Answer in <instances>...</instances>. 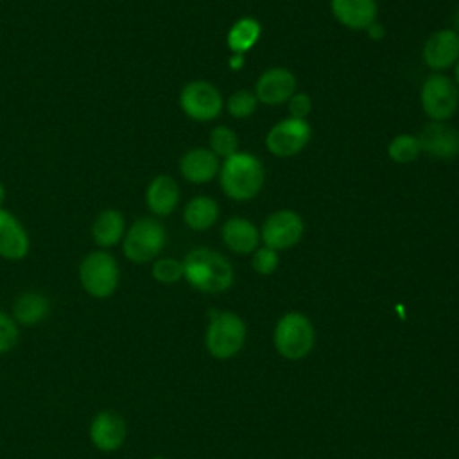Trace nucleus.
I'll use <instances>...</instances> for the list:
<instances>
[{
	"mask_svg": "<svg viewBox=\"0 0 459 459\" xmlns=\"http://www.w3.org/2000/svg\"><path fill=\"white\" fill-rule=\"evenodd\" d=\"M262 34V27L258 23V20L251 18V16H244L240 20H237L231 29L228 30L226 36V45L233 54H246L247 50H251L258 38Z\"/></svg>",
	"mask_w": 459,
	"mask_h": 459,
	"instance_id": "nucleus-23",
	"label": "nucleus"
},
{
	"mask_svg": "<svg viewBox=\"0 0 459 459\" xmlns=\"http://www.w3.org/2000/svg\"><path fill=\"white\" fill-rule=\"evenodd\" d=\"M231 70H240L244 66V54H233L230 59Z\"/></svg>",
	"mask_w": 459,
	"mask_h": 459,
	"instance_id": "nucleus-32",
	"label": "nucleus"
},
{
	"mask_svg": "<svg viewBox=\"0 0 459 459\" xmlns=\"http://www.w3.org/2000/svg\"><path fill=\"white\" fill-rule=\"evenodd\" d=\"M366 30H368V34H369L373 39H382V38H384V27H382L378 22H373Z\"/></svg>",
	"mask_w": 459,
	"mask_h": 459,
	"instance_id": "nucleus-31",
	"label": "nucleus"
},
{
	"mask_svg": "<svg viewBox=\"0 0 459 459\" xmlns=\"http://www.w3.org/2000/svg\"><path fill=\"white\" fill-rule=\"evenodd\" d=\"M265 170L262 161L247 152H237L226 158L219 169L222 192L233 201H249L264 186Z\"/></svg>",
	"mask_w": 459,
	"mask_h": 459,
	"instance_id": "nucleus-2",
	"label": "nucleus"
},
{
	"mask_svg": "<svg viewBox=\"0 0 459 459\" xmlns=\"http://www.w3.org/2000/svg\"><path fill=\"white\" fill-rule=\"evenodd\" d=\"M50 312V301L41 292H23L13 303V319L23 326L41 323Z\"/></svg>",
	"mask_w": 459,
	"mask_h": 459,
	"instance_id": "nucleus-21",
	"label": "nucleus"
},
{
	"mask_svg": "<svg viewBox=\"0 0 459 459\" xmlns=\"http://www.w3.org/2000/svg\"><path fill=\"white\" fill-rule=\"evenodd\" d=\"M421 56L425 65L436 72L450 68L459 59V34L454 29H441L430 34Z\"/></svg>",
	"mask_w": 459,
	"mask_h": 459,
	"instance_id": "nucleus-14",
	"label": "nucleus"
},
{
	"mask_svg": "<svg viewBox=\"0 0 459 459\" xmlns=\"http://www.w3.org/2000/svg\"><path fill=\"white\" fill-rule=\"evenodd\" d=\"M310 109H312V100H310V97H308L307 93H301V91L298 93V91H296V93L289 99V113H290V117L307 120Z\"/></svg>",
	"mask_w": 459,
	"mask_h": 459,
	"instance_id": "nucleus-30",
	"label": "nucleus"
},
{
	"mask_svg": "<svg viewBox=\"0 0 459 459\" xmlns=\"http://www.w3.org/2000/svg\"><path fill=\"white\" fill-rule=\"evenodd\" d=\"M421 152L437 160H452L459 154V131L445 122H429L418 134Z\"/></svg>",
	"mask_w": 459,
	"mask_h": 459,
	"instance_id": "nucleus-12",
	"label": "nucleus"
},
{
	"mask_svg": "<svg viewBox=\"0 0 459 459\" xmlns=\"http://www.w3.org/2000/svg\"><path fill=\"white\" fill-rule=\"evenodd\" d=\"M179 185L169 174L154 176L145 188V204L156 217L170 215L179 204Z\"/></svg>",
	"mask_w": 459,
	"mask_h": 459,
	"instance_id": "nucleus-17",
	"label": "nucleus"
},
{
	"mask_svg": "<svg viewBox=\"0 0 459 459\" xmlns=\"http://www.w3.org/2000/svg\"><path fill=\"white\" fill-rule=\"evenodd\" d=\"M4 203H5V186L0 181V208H4Z\"/></svg>",
	"mask_w": 459,
	"mask_h": 459,
	"instance_id": "nucleus-33",
	"label": "nucleus"
},
{
	"mask_svg": "<svg viewBox=\"0 0 459 459\" xmlns=\"http://www.w3.org/2000/svg\"><path fill=\"white\" fill-rule=\"evenodd\" d=\"M127 436L126 421L115 411H100L90 425V439L102 452L118 450Z\"/></svg>",
	"mask_w": 459,
	"mask_h": 459,
	"instance_id": "nucleus-15",
	"label": "nucleus"
},
{
	"mask_svg": "<svg viewBox=\"0 0 459 459\" xmlns=\"http://www.w3.org/2000/svg\"><path fill=\"white\" fill-rule=\"evenodd\" d=\"M219 219V204L208 195L192 197L183 208V221L194 231L212 228Z\"/></svg>",
	"mask_w": 459,
	"mask_h": 459,
	"instance_id": "nucleus-22",
	"label": "nucleus"
},
{
	"mask_svg": "<svg viewBox=\"0 0 459 459\" xmlns=\"http://www.w3.org/2000/svg\"><path fill=\"white\" fill-rule=\"evenodd\" d=\"M18 342V326L13 316L0 310V355L13 350Z\"/></svg>",
	"mask_w": 459,
	"mask_h": 459,
	"instance_id": "nucleus-29",
	"label": "nucleus"
},
{
	"mask_svg": "<svg viewBox=\"0 0 459 459\" xmlns=\"http://www.w3.org/2000/svg\"><path fill=\"white\" fill-rule=\"evenodd\" d=\"M274 348L287 360L305 359L316 344L312 321L301 312L283 314L274 326Z\"/></svg>",
	"mask_w": 459,
	"mask_h": 459,
	"instance_id": "nucleus-5",
	"label": "nucleus"
},
{
	"mask_svg": "<svg viewBox=\"0 0 459 459\" xmlns=\"http://www.w3.org/2000/svg\"><path fill=\"white\" fill-rule=\"evenodd\" d=\"M305 231L303 219L299 213L294 210H278L271 213L260 230V240L264 246L274 249V251H283L289 247H294Z\"/></svg>",
	"mask_w": 459,
	"mask_h": 459,
	"instance_id": "nucleus-10",
	"label": "nucleus"
},
{
	"mask_svg": "<svg viewBox=\"0 0 459 459\" xmlns=\"http://www.w3.org/2000/svg\"><path fill=\"white\" fill-rule=\"evenodd\" d=\"M312 127L307 120L289 117L269 129L265 136V147L273 156L290 158L308 145Z\"/></svg>",
	"mask_w": 459,
	"mask_h": 459,
	"instance_id": "nucleus-9",
	"label": "nucleus"
},
{
	"mask_svg": "<svg viewBox=\"0 0 459 459\" xmlns=\"http://www.w3.org/2000/svg\"><path fill=\"white\" fill-rule=\"evenodd\" d=\"M151 459H165V457H160V455H158V457H151Z\"/></svg>",
	"mask_w": 459,
	"mask_h": 459,
	"instance_id": "nucleus-36",
	"label": "nucleus"
},
{
	"mask_svg": "<svg viewBox=\"0 0 459 459\" xmlns=\"http://www.w3.org/2000/svg\"><path fill=\"white\" fill-rule=\"evenodd\" d=\"M330 9L333 18L351 30H366L378 14L377 0H330Z\"/></svg>",
	"mask_w": 459,
	"mask_h": 459,
	"instance_id": "nucleus-18",
	"label": "nucleus"
},
{
	"mask_svg": "<svg viewBox=\"0 0 459 459\" xmlns=\"http://www.w3.org/2000/svg\"><path fill=\"white\" fill-rule=\"evenodd\" d=\"M256 97L255 93L247 91V90H238L235 91L228 102H226V109L233 118H247L255 113L256 109Z\"/></svg>",
	"mask_w": 459,
	"mask_h": 459,
	"instance_id": "nucleus-27",
	"label": "nucleus"
},
{
	"mask_svg": "<svg viewBox=\"0 0 459 459\" xmlns=\"http://www.w3.org/2000/svg\"><path fill=\"white\" fill-rule=\"evenodd\" d=\"M280 264V256L278 251L264 246V247H256V251L251 256V267L258 273V274H273L278 269Z\"/></svg>",
	"mask_w": 459,
	"mask_h": 459,
	"instance_id": "nucleus-28",
	"label": "nucleus"
},
{
	"mask_svg": "<svg viewBox=\"0 0 459 459\" xmlns=\"http://www.w3.org/2000/svg\"><path fill=\"white\" fill-rule=\"evenodd\" d=\"M454 82L457 84V88H459V59H457V63H455V72H454Z\"/></svg>",
	"mask_w": 459,
	"mask_h": 459,
	"instance_id": "nucleus-34",
	"label": "nucleus"
},
{
	"mask_svg": "<svg viewBox=\"0 0 459 459\" xmlns=\"http://www.w3.org/2000/svg\"><path fill=\"white\" fill-rule=\"evenodd\" d=\"M122 253L133 264L154 262L167 244V231L154 217H138L126 230Z\"/></svg>",
	"mask_w": 459,
	"mask_h": 459,
	"instance_id": "nucleus-4",
	"label": "nucleus"
},
{
	"mask_svg": "<svg viewBox=\"0 0 459 459\" xmlns=\"http://www.w3.org/2000/svg\"><path fill=\"white\" fill-rule=\"evenodd\" d=\"M455 32L459 34V9H457V13H455Z\"/></svg>",
	"mask_w": 459,
	"mask_h": 459,
	"instance_id": "nucleus-35",
	"label": "nucleus"
},
{
	"mask_svg": "<svg viewBox=\"0 0 459 459\" xmlns=\"http://www.w3.org/2000/svg\"><path fill=\"white\" fill-rule=\"evenodd\" d=\"M151 274L160 283H165V285L176 283L183 278V262H179L176 258H170V256L156 258L152 262Z\"/></svg>",
	"mask_w": 459,
	"mask_h": 459,
	"instance_id": "nucleus-26",
	"label": "nucleus"
},
{
	"mask_svg": "<svg viewBox=\"0 0 459 459\" xmlns=\"http://www.w3.org/2000/svg\"><path fill=\"white\" fill-rule=\"evenodd\" d=\"M387 154L396 163H411L421 154V145L414 134H398L389 142Z\"/></svg>",
	"mask_w": 459,
	"mask_h": 459,
	"instance_id": "nucleus-25",
	"label": "nucleus"
},
{
	"mask_svg": "<svg viewBox=\"0 0 459 459\" xmlns=\"http://www.w3.org/2000/svg\"><path fill=\"white\" fill-rule=\"evenodd\" d=\"M120 281V267L108 249L90 251L79 264V283L86 294L106 299L115 294Z\"/></svg>",
	"mask_w": 459,
	"mask_h": 459,
	"instance_id": "nucleus-3",
	"label": "nucleus"
},
{
	"mask_svg": "<svg viewBox=\"0 0 459 459\" xmlns=\"http://www.w3.org/2000/svg\"><path fill=\"white\" fill-rule=\"evenodd\" d=\"M246 333L247 330L242 317L235 312L222 310L212 316L206 326L204 344L213 359L228 360L244 348Z\"/></svg>",
	"mask_w": 459,
	"mask_h": 459,
	"instance_id": "nucleus-6",
	"label": "nucleus"
},
{
	"mask_svg": "<svg viewBox=\"0 0 459 459\" xmlns=\"http://www.w3.org/2000/svg\"><path fill=\"white\" fill-rule=\"evenodd\" d=\"M183 278L199 292L219 294L233 285V267L210 247H194L183 258Z\"/></svg>",
	"mask_w": 459,
	"mask_h": 459,
	"instance_id": "nucleus-1",
	"label": "nucleus"
},
{
	"mask_svg": "<svg viewBox=\"0 0 459 459\" xmlns=\"http://www.w3.org/2000/svg\"><path fill=\"white\" fill-rule=\"evenodd\" d=\"M126 217L117 208L100 210L91 222V238L99 249H109L122 242L126 235Z\"/></svg>",
	"mask_w": 459,
	"mask_h": 459,
	"instance_id": "nucleus-20",
	"label": "nucleus"
},
{
	"mask_svg": "<svg viewBox=\"0 0 459 459\" xmlns=\"http://www.w3.org/2000/svg\"><path fill=\"white\" fill-rule=\"evenodd\" d=\"M179 108L195 122H210L222 111V95L212 82L195 79L181 88Z\"/></svg>",
	"mask_w": 459,
	"mask_h": 459,
	"instance_id": "nucleus-8",
	"label": "nucleus"
},
{
	"mask_svg": "<svg viewBox=\"0 0 459 459\" xmlns=\"http://www.w3.org/2000/svg\"><path fill=\"white\" fill-rule=\"evenodd\" d=\"M420 102L432 122H445L457 111L459 88L448 75L432 74L421 84Z\"/></svg>",
	"mask_w": 459,
	"mask_h": 459,
	"instance_id": "nucleus-7",
	"label": "nucleus"
},
{
	"mask_svg": "<svg viewBox=\"0 0 459 459\" xmlns=\"http://www.w3.org/2000/svg\"><path fill=\"white\" fill-rule=\"evenodd\" d=\"M224 246L237 255H251L260 242V231L246 217H231L221 228Z\"/></svg>",
	"mask_w": 459,
	"mask_h": 459,
	"instance_id": "nucleus-19",
	"label": "nucleus"
},
{
	"mask_svg": "<svg viewBox=\"0 0 459 459\" xmlns=\"http://www.w3.org/2000/svg\"><path fill=\"white\" fill-rule=\"evenodd\" d=\"M221 161L208 147H194L179 158V174L194 185L210 183L219 176Z\"/></svg>",
	"mask_w": 459,
	"mask_h": 459,
	"instance_id": "nucleus-16",
	"label": "nucleus"
},
{
	"mask_svg": "<svg viewBox=\"0 0 459 459\" xmlns=\"http://www.w3.org/2000/svg\"><path fill=\"white\" fill-rule=\"evenodd\" d=\"M219 160H226L238 152V138L233 129L228 126H215L210 131V147H208Z\"/></svg>",
	"mask_w": 459,
	"mask_h": 459,
	"instance_id": "nucleus-24",
	"label": "nucleus"
},
{
	"mask_svg": "<svg viewBox=\"0 0 459 459\" xmlns=\"http://www.w3.org/2000/svg\"><path fill=\"white\" fill-rule=\"evenodd\" d=\"M30 251V237L25 226L9 210L0 208V258L18 262Z\"/></svg>",
	"mask_w": 459,
	"mask_h": 459,
	"instance_id": "nucleus-13",
	"label": "nucleus"
},
{
	"mask_svg": "<svg viewBox=\"0 0 459 459\" xmlns=\"http://www.w3.org/2000/svg\"><path fill=\"white\" fill-rule=\"evenodd\" d=\"M296 93V77L290 70L274 66L265 70L255 86V97L265 106H278L289 102Z\"/></svg>",
	"mask_w": 459,
	"mask_h": 459,
	"instance_id": "nucleus-11",
	"label": "nucleus"
}]
</instances>
